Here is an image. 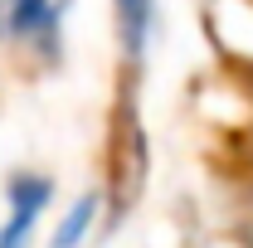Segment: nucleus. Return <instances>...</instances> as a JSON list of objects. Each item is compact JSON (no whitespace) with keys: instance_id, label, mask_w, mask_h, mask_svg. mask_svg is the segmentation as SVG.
<instances>
[{"instance_id":"obj_1","label":"nucleus","mask_w":253,"mask_h":248,"mask_svg":"<svg viewBox=\"0 0 253 248\" xmlns=\"http://www.w3.org/2000/svg\"><path fill=\"white\" fill-rule=\"evenodd\" d=\"M54 200V180L39 170H15L5 180V219H0V248H30L39 219Z\"/></svg>"},{"instance_id":"obj_2","label":"nucleus","mask_w":253,"mask_h":248,"mask_svg":"<svg viewBox=\"0 0 253 248\" xmlns=\"http://www.w3.org/2000/svg\"><path fill=\"white\" fill-rule=\"evenodd\" d=\"M5 30H10L15 44L34 49L39 59H59L63 0H10V5H5Z\"/></svg>"},{"instance_id":"obj_3","label":"nucleus","mask_w":253,"mask_h":248,"mask_svg":"<svg viewBox=\"0 0 253 248\" xmlns=\"http://www.w3.org/2000/svg\"><path fill=\"white\" fill-rule=\"evenodd\" d=\"M161 0H112V25H117V44H122L126 63H141L151 39H156Z\"/></svg>"},{"instance_id":"obj_4","label":"nucleus","mask_w":253,"mask_h":248,"mask_svg":"<svg viewBox=\"0 0 253 248\" xmlns=\"http://www.w3.org/2000/svg\"><path fill=\"white\" fill-rule=\"evenodd\" d=\"M97 219H102V190H88V195H78V200L63 209V219L54 224V239H49V244L54 248H83L93 239Z\"/></svg>"},{"instance_id":"obj_5","label":"nucleus","mask_w":253,"mask_h":248,"mask_svg":"<svg viewBox=\"0 0 253 248\" xmlns=\"http://www.w3.org/2000/svg\"><path fill=\"white\" fill-rule=\"evenodd\" d=\"M244 244H249V248H253V219H249V229H244Z\"/></svg>"},{"instance_id":"obj_6","label":"nucleus","mask_w":253,"mask_h":248,"mask_svg":"<svg viewBox=\"0 0 253 248\" xmlns=\"http://www.w3.org/2000/svg\"><path fill=\"white\" fill-rule=\"evenodd\" d=\"M0 30H5V0H0Z\"/></svg>"}]
</instances>
